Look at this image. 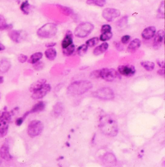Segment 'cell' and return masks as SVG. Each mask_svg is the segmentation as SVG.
<instances>
[{
    "instance_id": "6da1fadb",
    "label": "cell",
    "mask_w": 165,
    "mask_h": 167,
    "mask_svg": "<svg viewBox=\"0 0 165 167\" xmlns=\"http://www.w3.org/2000/svg\"><path fill=\"white\" fill-rule=\"evenodd\" d=\"M98 128L106 136L114 137L119 133V126L116 118L114 115L105 113L99 116Z\"/></svg>"
},
{
    "instance_id": "7a4b0ae2",
    "label": "cell",
    "mask_w": 165,
    "mask_h": 167,
    "mask_svg": "<svg viewBox=\"0 0 165 167\" xmlns=\"http://www.w3.org/2000/svg\"><path fill=\"white\" fill-rule=\"evenodd\" d=\"M93 87L91 81L88 80H79L74 81L68 86L67 93L70 96H78L83 95Z\"/></svg>"
},
{
    "instance_id": "3957f363",
    "label": "cell",
    "mask_w": 165,
    "mask_h": 167,
    "mask_svg": "<svg viewBox=\"0 0 165 167\" xmlns=\"http://www.w3.org/2000/svg\"><path fill=\"white\" fill-rule=\"evenodd\" d=\"M57 32V25L55 23L49 22L39 28L37 31V34L41 38L51 39L54 37Z\"/></svg>"
},
{
    "instance_id": "277c9868",
    "label": "cell",
    "mask_w": 165,
    "mask_h": 167,
    "mask_svg": "<svg viewBox=\"0 0 165 167\" xmlns=\"http://www.w3.org/2000/svg\"><path fill=\"white\" fill-rule=\"evenodd\" d=\"M98 72L99 78L107 82H114L121 78V75L114 68H103L98 69Z\"/></svg>"
},
{
    "instance_id": "5b68a950",
    "label": "cell",
    "mask_w": 165,
    "mask_h": 167,
    "mask_svg": "<svg viewBox=\"0 0 165 167\" xmlns=\"http://www.w3.org/2000/svg\"><path fill=\"white\" fill-rule=\"evenodd\" d=\"M94 28V25L91 22L88 21L82 22L76 28L74 34L77 38H83L89 36Z\"/></svg>"
},
{
    "instance_id": "8992f818",
    "label": "cell",
    "mask_w": 165,
    "mask_h": 167,
    "mask_svg": "<svg viewBox=\"0 0 165 167\" xmlns=\"http://www.w3.org/2000/svg\"><path fill=\"white\" fill-rule=\"evenodd\" d=\"M91 96L95 98L105 101L113 100L115 97L114 91L109 87H102L97 89L92 93Z\"/></svg>"
},
{
    "instance_id": "52a82bcc",
    "label": "cell",
    "mask_w": 165,
    "mask_h": 167,
    "mask_svg": "<svg viewBox=\"0 0 165 167\" xmlns=\"http://www.w3.org/2000/svg\"><path fill=\"white\" fill-rule=\"evenodd\" d=\"M44 124L41 121L33 120L31 121L28 125V135L32 138L39 136L44 130Z\"/></svg>"
},
{
    "instance_id": "ba28073f",
    "label": "cell",
    "mask_w": 165,
    "mask_h": 167,
    "mask_svg": "<svg viewBox=\"0 0 165 167\" xmlns=\"http://www.w3.org/2000/svg\"><path fill=\"white\" fill-rule=\"evenodd\" d=\"M117 71L121 76L127 78L133 77L136 72L135 67L131 64L120 65L117 68Z\"/></svg>"
},
{
    "instance_id": "9c48e42d",
    "label": "cell",
    "mask_w": 165,
    "mask_h": 167,
    "mask_svg": "<svg viewBox=\"0 0 165 167\" xmlns=\"http://www.w3.org/2000/svg\"><path fill=\"white\" fill-rule=\"evenodd\" d=\"M121 14L119 9L114 8H106L102 12V17L106 21L112 22L115 19L120 17Z\"/></svg>"
},
{
    "instance_id": "30bf717a",
    "label": "cell",
    "mask_w": 165,
    "mask_h": 167,
    "mask_svg": "<svg viewBox=\"0 0 165 167\" xmlns=\"http://www.w3.org/2000/svg\"><path fill=\"white\" fill-rule=\"evenodd\" d=\"M52 87L49 84H46L44 86L37 91L32 93L31 98L33 100L42 99L51 91Z\"/></svg>"
},
{
    "instance_id": "8fae6325",
    "label": "cell",
    "mask_w": 165,
    "mask_h": 167,
    "mask_svg": "<svg viewBox=\"0 0 165 167\" xmlns=\"http://www.w3.org/2000/svg\"><path fill=\"white\" fill-rule=\"evenodd\" d=\"M24 33L21 30L11 29L8 32L7 35L13 42L20 43L24 38Z\"/></svg>"
},
{
    "instance_id": "7c38bea8",
    "label": "cell",
    "mask_w": 165,
    "mask_h": 167,
    "mask_svg": "<svg viewBox=\"0 0 165 167\" xmlns=\"http://www.w3.org/2000/svg\"><path fill=\"white\" fill-rule=\"evenodd\" d=\"M153 41V47L155 50H158L163 44L164 39V31L162 29L158 30L154 35Z\"/></svg>"
},
{
    "instance_id": "4fadbf2b",
    "label": "cell",
    "mask_w": 165,
    "mask_h": 167,
    "mask_svg": "<svg viewBox=\"0 0 165 167\" xmlns=\"http://www.w3.org/2000/svg\"><path fill=\"white\" fill-rule=\"evenodd\" d=\"M0 156L2 160L10 161L12 160L13 156L10 153V147L7 142L3 143L0 148Z\"/></svg>"
},
{
    "instance_id": "5bb4252c",
    "label": "cell",
    "mask_w": 165,
    "mask_h": 167,
    "mask_svg": "<svg viewBox=\"0 0 165 167\" xmlns=\"http://www.w3.org/2000/svg\"><path fill=\"white\" fill-rule=\"evenodd\" d=\"M156 32V28L154 26L147 27L141 33V36L145 40H150L154 38Z\"/></svg>"
},
{
    "instance_id": "9a60e30c",
    "label": "cell",
    "mask_w": 165,
    "mask_h": 167,
    "mask_svg": "<svg viewBox=\"0 0 165 167\" xmlns=\"http://www.w3.org/2000/svg\"><path fill=\"white\" fill-rule=\"evenodd\" d=\"M73 34L70 30H67L65 33V35L61 42L62 48L67 47L71 44H73Z\"/></svg>"
},
{
    "instance_id": "2e32d148",
    "label": "cell",
    "mask_w": 165,
    "mask_h": 167,
    "mask_svg": "<svg viewBox=\"0 0 165 167\" xmlns=\"http://www.w3.org/2000/svg\"><path fill=\"white\" fill-rule=\"evenodd\" d=\"M141 41L140 39L135 38L131 41L127 47L128 52L133 53L140 47Z\"/></svg>"
},
{
    "instance_id": "e0dca14e",
    "label": "cell",
    "mask_w": 165,
    "mask_h": 167,
    "mask_svg": "<svg viewBox=\"0 0 165 167\" xmlns=\"http://www.w3.org/2000/svg\"><path fill=\"white\" fill-rule=\"evenodd\" d=\"M47 84V80L45 79H40L34 81L30 85L29 91L30 92L33 93L42 88L44 85Z\"/></svg>"
},
{
    "instance_id": "ac0fdd59",
    "label": "cell",
    "mask_w": 165,
    "mask_h": 167,
    "mask_svg": "<svg viewBox=\"0 0 165 167\" xmlns=\"http://www.w3.org/2000/svg\"><path fill=\"white\" fill-rule=\"evenodd\" d=\"M46 103L43 101H38L33 106L32 109L29 111L30 114L38 113L43 111L45 109Z\"/></svg>"
},
{
    "instance_id": "d6986e66",
    "label": "cell",
    "mask_w": 165,
    "mask_h": 167,
    "mask_svg": "<svg viewBox=\"0 0 165 167\" xmlns=\"http://www.w3.org/2000/svg\"><path fill=\"white\" fill-rule=\"evenodd\" d=\"M11 63L7 59H2L0 60V73L5 74L10 70Z\"/></svg>"
},
{
    "instance_id": "ffe728a7",
    "label": "cell",
    "mask_w": 165,
    "mask_h": 167,
    "mask_svg": "<svg viewBox=\"0 0 165 167\" xmlns=\"http://www.w3.org/2000/svg\"><path fill=\"white\" fill-rule=\"evenodd\" d=\"M109 44L107 42H103L100 45L95 47L93 51V54L95 56H99L105 52L109 48Z\"/></svg>"
},
{
    "instance_id": "44dd1931",
    "label": "cell",
    "mask_w": 165,
    "mask_h": 167,
    "mask_svg": "<svg viewBox=\"0 0 165 167\" xmlns=\"http://www.w3.org/2000/svg\"><path fill=\"white\" fill-rule=\"evenodd\" d=\"M12 28V24L8 23L5 17L0 14V31H9Z\"/></svg>"
},
{
    "instance_id": "7402d4cb",
    "label": "cell",
    "mask_w": 165,
    "mask_h": 167,
    "mask_svg": "<svg viewBox=\"0 0 165 167\" xmlns=\"http://www.w3.org/2000/svg\"><path fill=\"white\" fill-rule=\"evenodd\" d=\"M20 9L23 14L28 15L31 12L32 6L28 0H25L20 3Z\"/></svg>"
},
{
    "instance_id": "603a6c76",
    "label": "cell",
    "mask_w": 165,
    "mask_h": 167,
    "mask_svg": "<svg viewBox=\"0 0 165 167\" xmlns=\"http://www.w3.org/2000/svg\"><path fill=\"white\" fill-rule=\"evenodd\" d=\"M46 58L50 61H53L56 59L57 52L54 47L47 48L44 52Z\"/></svg>"
},
{
    "instance_id": "cb8c5ba5",
    "label": "cell",
    "mask_w": 165,
    "mask_h": 167,
    "mask_svg": "<svg viewBox=\"0 0 165 167\" xmlns=\"http://www.w3.org/2000/svg\"><path fill=\"white\" fill-rule=\"evenodd\" d=\"M43 54L42 52H36L30 56V58L28 59V63L33 65L41 60L43 58Z\"/></svg>"
},
{
    "instance_id": "d4e9b609",
    "label": "cell",
    "mask_w": 165,
    "mask_h": 167,
    "mask_svg": "<svg viewBox=\"0 0 165 167\" xmlns=\"http://www.w3.org/2000/svg\"><path fill=\"white\" fill-rule=\"evenodd\" d=\"M56 7H57L59 10L62 14L66 16H70L74 14L73 9L69 7L62 6L61 5H57Z\"/></svg>"
},
{
    "instance_id": "484cf974",
    "label": "cell",
    "mask_w": 165,
    "mask_h": 167,
    "mask_svg": "<svg viewBox=\"0 0 165 167\" xmlns=\"http://www.w3.org/2000/svg\"><path fill=\"white\" fill-rule=\"evenodd\" d=\"M141 66L147 71L151 72L154 70L155 68V64L149 61H144L140 62Z\"/></svg>"
},
{
    "instance_id": "4316f807",
    "label": "cell",
    "mask_w": 165,
    "mask_h": 167,
    "mask_svg": "<svg viewBox=\"0 0 165 167\" xmlns=\"http://www.w3.org/2000/svg\"><path fill=\"white\" fill-rule=\"evenodd\" d=\"M12 115L11 112L7 111H4L0 113V121L9 123L12 120Z\"/></svg>"
},
{
    "instance_id": "83f0119b",
    "label": "cell",
    "mask_w": 165,
    "mask_h": 167,
    "mask_svg": "<svg viewBox=\"0 0 165 167\" xmlns=\"http://www.w3.org/2000/svg\"><path fill=\"white\" fill-rule=\"evenodd\" d=\"M9 129V123L7 122L0 121V137L2 138L6 136Z\"/></svg>"
},
{
    "instance_id": "f1b7e54d",
    "label": "cell",
    "mask_w": 165,
    "mask_h": 167,
    "mask_svg": "<svg viewBox=\"0 0 165 167\" xmlns=\"http://www.w3.org/2000/svg\"><path fill=\"white\" fill-rule=\"evenodd\" d=\"M75 51V46L74 44H71L67 47L62 48V52L63 54L66 57L71 56L74 53Z\"/></svg>"
},
{
    "instance_id": "f546056e",
    "label": "cell",
    "mask_w": 165,
    "mask_h": 167,
    "mask_svg": "<svg viewBox=\"0 0 165 167\" xmlns=\"http://www.w3.org/2000/svg\"><path fill=\"white\" fill-rule=\"evenodd\" d=\"M64 110L63 104L61 102H58L54 106L53 108V115L55 116H59L63 112Z\"/></svg>"
},
{
    "instance_id": "4dcf8cb0",
    "label": "cell",
    "mask_w": 165,
    "mask_h": 167,
    "mask_svg": "<svg viewBox=\"0 0 165 167\" xmlns=\"http://www.w3.org/2000/svg\"><path fill=\"white\" fill-rule=\"evenodd\" d=\"M103 160L108 164H114L117 161L116 158L114 154L111 153H107L103 157Z\"/></svg>"
},
{
    "instance_id": "1f68e13d",
    "label": "cell",
    "mask_w": 165,
    "mask_h": 167,
    "mask_svg": "<svg viewBox=\"0 0 165 167\" xmlns=\"http://www.w3.org/2000/svg\"><path fill=\"white\" fill-rule=\"evenodd\" d=\"M106 0H87L86 3L88 5H94L97 7H104L106 4Z\"/></svg>"
},
{
    "instance_id": "d6a6232c",
    "label": "cell",
    "mask_w": 165,
    "mask_h": 167,
    "mask_svg": "<svg viewBox=\"0 0 165 167\" xmlns=\"http://www.w3.org/2000/svg\"><path fill=\"white\" fill-rule=\"evenodd\" d=\"M88 50V47L86 44H82L78 47L77 50V53L79 56H83L87 53Z\"/></svg>"
},
{
    "instance_id": "836d02e7",
    "label": "cell",
    "mask_w": 165,
    "mask_h": 167,
    "mask_svg": "<svg viewBox=\"0 0 165 167\" xmlns=\"http://www.w3.org/2000/svg\"><path fill=\"white\" fill-rule=\"evenodd\" d=\"M99 39L98 37H94L86 41V45L88 47H94L99 43Z\"/></svg>"
},
{
    "instance_id": "e575fe53",
    "label": "cell",
    "mask_w": 165,
    "mask_h": 167,
    "mask_svg": "<svg viewBox=\"0 0 165 167\" xmlns=\"http://www.w3.org/2000/svg\"><path fill=\"white\" fill-rule=\"evenodd\" d=\"M112 36H113V34L112 32H106V33H101V35H100L99 40L103 42H105V41H107L111 39Z\"/></svg>"
},
{
    "instance_id": "d590c367",
    "label": "cell",
    "mask_w": 165,
    "mask_h": 167,
    "mask_svg": "<svg viewBox=\"0 0 165 167\" xmlns=\"http://www.w3.org/2000/svg\"><path fill=\"white\" fill-rule=\"evenodd\" d=\"M158 16L160 19H164L165 16V2L164 1H162L161 2L160 5L159 7L158 11Z\"/></svg>"
},
{
    "instance_id": "8d00e7d4",
    "label": "cell",
    "mask_w": 165,
    "mask_h": 167,
    "mask_svg": "<svg viewBox=\"0 0 165 167\" xmlns=\"http://www.w3.org/2000/svg\"><path fill=\"white\" fill-rule=\"evenodd\" d=\"M44 65H45L44 63L43 62H42V61H39L37 62V63L33 64V69L35 70L40 71L41 70H42L44 68Z\"/></svg>"
},
{
    "instance_id": "74e56055",
    "label": "cell",
    "mask_w": 165,
    "mask_h": 167,
    "mask_svg": "<svg viewBox=\"0 0 165 167\" xmlns=\"http://www.w3.org/2000/svg\"><path fill=\"white\" fill-rule=\"evenodd\" d=\"M128 21V17L127 16H125L124 17L122 18L121 19L118 20L117 22L118 26L123 27L127 24Z\"/></svg>"
},
{
    "instance_id": "f35d334b",
    "label": "cell",
    "mask_w": 165,
    "mask_h": 167,
    "mask_svg": "<svg viewBox=\"0 0 165 167\" xmlns=\"http://www.w3.org/2000/svg\"><path fill=\"white\" fill-rule=\"evenodd\" d=\"M28 59V57L25 54L21 53V54H20L18 56V61L20 63H21V64H24V63H26Z\"/></svg>"
},
{
    "instance_id": "ab89813d",
    "label": "cell",
    "mask_w": 165,
    "mask_h": 167,
    "mask_svg": "<svg viewBox=\"0 0 165 167\" xmlns=\"http://www.w3.org/2000/svg\"><path fill=\"white\" fill-rule=\"evenodd\" d=\"M111 26L109 24H104L102 26L101 29V33H106V32H111Z\"/></svg>"
},
{
    "instance_id": "60d3db41",
    "label": "cell",
    "mask_w": 165,
    "mask_h": 167,
    "mask_svg": "<svg viewBox=\"0 0 165 167\" xmlns=\"http://www.w3.org/2000/svg\"><path fill=\"white\" fill-rule=\"evenodd\" d=\"M131 36L129 35H124L122 37L121 41L123 45H126L131 40Z\"/></svg>"
},
{
    "instance_id": "b9f144b4",
    "label": "cell",
    "mask_w": 165,
    "mask_h": 167,
    "mask_svg": "<svg viewBox=\"0 0 165 167\" xmlns=\"http://www.w3.org/2000/svg\"><path fill=\"white\" fill-rule=\"evenodd\" d=\"M25 119L23 118V117H19L15 120V124L18 126V127H20L22 125L23 122L25 121Z\"/></svg>"
},
{
    "instance_id": "7bdbcfd3",
    "label": "cell",
    "mask_w": 165,
    "mask_h": 167,
    "mask_svg": "<svg viewBox=\"0 0 165 167\" xmlns=\"http://www.w3.org/2000/svg\"><path fill=\"white\" fill-rule=\"evenodd\" d=\"M114 46H115L116 48H117V50L119 51H121L123 50V46L121 43L119 42H114Z\"/></svg>"
},
{
    "instance_id": "ee69618b",
    "label": "cell",
    "mask_w": 165,
    "mask_h": 167,
    "mask_svg": "<svg viewBox=\"0 0 165 167\" xmlns=\"http://www.w3.org/2000/svg\"><path fill=\"white\" fill-rule=\"evenodd\" d=\"M156 63L158 64V65L161 68H165V62L164 61L159 60H157Z\"/></svg>"
},
{
    "instance_id": "f6af8a7d",
    "label": "cell",
    "mask_w": 165,
    "mask_h": 167,
    "mask_svg": "<svg viewBox=\"0 0 165 167\" xmlns=\"http://www.w3.org/2000/svg\"><path fill=\"white\" fill-rule=\"evenodd\" d=\"M56 45H57V43H56V42H49V43H46V44H45V47L47 48L54 47H55Z\"/></svg>"
},
{
    "instance_id": "bcb514c9",
    "label": "cell",
    "mask_w": 165,
    "mask_h": 167,
    "mask_svg": "<svg viewBox=\"0 0 165 167\" xmlns=\"http://www.w3.org/2000/svg\"><path fill=\"white\" fill-rule=\"evenodd\" d=\"M157 74L160 76L164 77L165 76V69L164 68H161L157 71Z\"/></svg>"
},
{
    "instance_id": "7dc6e473",
    "label": "cell",
    "mask_w": 165,
    "mask_h": 167,
    "mask_svg": "<svg viewBox=\"0 0 165 167\" xmlns=\"http://www.w3.org/2000/svg\"><path fill=\"white\" fill-rule=\"evenodd\" d=\"M6 50V47L2 44V43H0V52L5 51Z\"/></svg>"
},
{
    "instance_id": "c3c4849f",
    "label": "cell",
    "mask_w": 165,
    "mask_h": 167,
    "mask_svg": "<svg viewBox=\"0 0 165 167\" xmlns=\"http://www.w3.org/2000/svg\"><path fill=\"white\" fill-rule=\"evenodd\" d=\"M30 115V112H29V111H26V112H25L24 114H23V116H22V117H23V118L25 120L26 118L28 116H29V115Z\"/></svg>"
},
{
    "instance_id": "681fc988",
    "label": "cell",
    "mask_w": 165,
    "mask_h": 167,
    "mask_svg": "<svg viewBox=\"0 0 165 167\" xmlns=\"http://www.w3.org/2000/svg\"><path fill=\"white\" fill-rule=\"evenodd\" d=\"M4 82V78L2 76H0V84H1Z\"/></svg>"
},
{
    "instance_id": "f907efd6",
    "label": "cell",
    "mask_w": 165,
    "mask_h": 167,
    "mask_svg": "<svg viewBox=\"0 0 165 167\" xmlns=\"http://www.w3.org/2000/svg\"><path fill=\"white\" fill-rule=\"evenodd\" d=\"M2 158L1 157V156H0V166L2 164Z\"/></svg>"
},
{
    "instance_id": "816d5d0a",
    "label": "cell",
    "mask_w": 165,
    "mask_h": 167,
    "mask_svg": "<svg viewBox=\"0 0 165 167\" xmlns=\"http://www.w3.org/2000/svg\"><path fill=\"white\" fill-rule=\"evenodd\" d=\"M1 93H0V99H1Z\"/></svg>"
}]
</instances>
